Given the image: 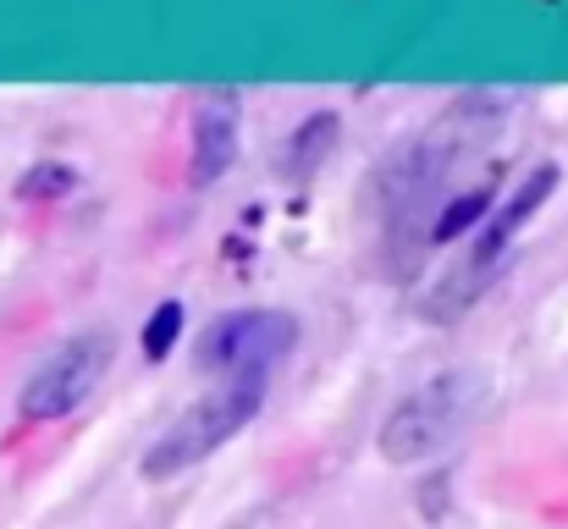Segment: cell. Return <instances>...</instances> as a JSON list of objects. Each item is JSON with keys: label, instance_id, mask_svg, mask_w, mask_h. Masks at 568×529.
Instances as JSON below:
<instances>
[{"label": "cell", "instance_id": "cell-1", "mask_svg": "<svg viewBox=\"0 0 568 529\" xmlns=\"http://www.w3.org/2000/svg\"><path fill=\"white\" fill-rule=\"evenodd\" d=\"M486 408V375L480 369H447L436 380H425L419 391H408L386 425H381L376 447L386 464H425L442 447L458 441V430Z\"/></svg>", "mask_w": 568, "mask_h": 529}, {"label": "cell", "instance_id": "cell-2", "mask_svg": "<svg viewBox=\"0 0 568 529\" xmlns=\"http://www.w3.org/2000/svg\"><path fill=\"white\" fill-rule=\"evenodd\" d=\"M260 408H265V380H221L215 391L193 397L189 408L166 425V436L139 458V475L155 480V486L189 475L193 464H204L210 452H221Z\"/></svg>", "mask_w": 568, "mask_h": 529}, {"label": "cell", "instance_id": "cell-3", "mask_svg": "<svg viewBox=\"0 0 568 529\" xmlns=\"http://www.w3.org/2000/svg\"><path fill=\"white\" fill-rule=\"evenodd\" d=\"M105 369H111V337L105 332H78V337H67L61 348H50L28 369V380L17 386V414L28 425L67 419V414H78L94 397Z\"/></svg>", "mask_w": 568, "mask_h": 529}, {"label": "cell", "instance_id": "cell-4", "mask_svg": "<svg viewBox=\"0 0 568 529\" xmlns=\"http://www.w3.org/2000/svg\"><path fill=\"white\" fill-rule=\"evenodd\" d=\"M298 348V321L282 309H232L204 326L199 369L221 380H271V369Z\"/></svg>", "mask_w": 568, "mask_h": 529}, {"label": "cell", "instance_id": "cell-5", "mask_svg": "<svg viewBox=\"0 0 568 529\" xmlns=\"http://www.w3.org/2000/svg\"><path fill=\"white\" fill-rule=\"evenodd\" d=\"M558 182H564V172L552 166V161H541L530 176H519V187L508 193V204L497 210V215H486V226L475 232V248H469V265H480V271H503V254H508V243L530 226V215L558 193Z\"/></svg>", "mask_w": 568, "mask_h": 529}, {"label": "cell", "instance_id": "cell-6", "mask_svg": "<svg viewBox=\"0 0 568 529\" xmlns=\"http://www.w3.org/2000/svg\"><path fill=\"white\" fill-rule=\"evenodd\" d=\"M232 161H237V105H232V94H221L193 111L189 187H215Z\"/></svg>", "mask_w": 568, "mask_h": 529}, {"label": "cell", "instance_id": "cell-7", "mask_svg": "<svg viewBox=\"0 0 568 529\" xmlns=\"http://www.w3.org/2000/svg\"><path fill=\"white\" fill-rule=\"evenodd\" d=\"M337 139H343V122H337V111H315V116H304V122L293 128V139L282 144V155H276V172L287 176V182H310V176L326 166V155L337 150Z\"/></svg>", "mask_w": 568, "mask_h": 529}, {"label": "cell", "instance_id": "cell-8", "mask_svg": "<svg viewBox=\"0 0 568 529\" xmlns=\"http://www.w3.org/2000/svg\"><path fill=\"white\" fill-rule=\"evenodd\" d=\"M491 204H497V182H480L475 193H458V199L436 215L430 243H458V237L480 232V226H486V215H491Z\"/></svg>", "mask_w": 568, "mask_h": 529}, {"label": "cell", "instance_id": "cell-9", "mask_svg": "<svg viewBox=\"0 0 568 529\" xmlns=\"http://www.w3.org/2000/svg\"><path fill=\"white\" fill-rule=\"evenodd\" d=\"M183 321H189V309L178 304V298H166L150 321H144V337H139V348H144V358H166V353L178 348V337H183Z\"/></svg>", "mask_w": 568, "mask_h": 529}, {"label": "cell", "instance_id": "cell-10", "mask_svg": "<svg viewBox=\"0 0 568 529\" xmlns=\"http://www.w3.org/2000/svg\"><path fill=\"white\" fill-rule=\"evenodd\" d=\"M67 193H78V172L61 166V161H39V166H28L22 182H17V199H28V204H39V199H67Z\"/></svg>", "mask_w": 568, "mask_h": 529}]
</instances>
